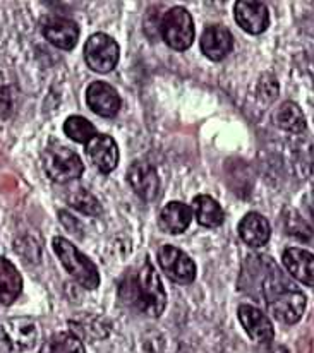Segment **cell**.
I'll use <instances>...</instances> for the list:
<instances>
[{
    "mask_svg": "<svg viewBox=\"0 0 314 353\" xmlns=\"http://www.w3.org/2000/svg\"><path fill=\"white\" fill-rule=\"evenodd\" d=\"M119 296L130 309L151 317H160L167 305L165 288L150 261H146L137 273L129 274L121 281Z\"/></svg>",
    "mask_w": 314,
    "mask_h": 353,
    "instance_id": "1",
    "label": "cell"
},
{
    "mask_svg": "<svg viewBox=\"0 0 314 353\" xmlns=\"http://www.w3.org/2000/svg\"><path fill=\"white\" fill-rule=\"evenodd\" d=\"M263 290L268 310L275 319L284 324H295L301 319L306 310V295L280 278L278 270L264 276Z\"/></svg>",
    "mask_w": 314,
    "mask_h": 353,
    "instance_id": "2",
    "label": "cell"
},
{
    "mask_svg": "<svg viewBox=\"0 0 314 353\" xmlns=\"http://www.w3.org/2000/svg\"><path fill=\"white\" fill-rule=\"evenodd\" d=\"M52 245H54V250L61 259L62 266L81 287L86 288V290H95L100 285V274H98L93 261L88 259L72 242L62 239V236H55Z\"/></svg>",
    "mask_w": 314,
    "mask_h": 353,
    "instance_id": "3",
    "label": "cell"
},
{
    "mask_svg": "<svg viewBox=\"0 0 314 353\" xmlns=\"http://www.w3.org/2000/svg\"><path fill=\"white\" fill-rule=\"evenodd\" d=\"M43 168L48 179L57 183H69L83 175V161L69 148L50 144L43 153Z\"/></svg>",
    "mask_w": 314,
    "mask_h": 353,
    "instance_id": "4",
    "label": "cell"
},
{
    "mask_svg": "<svg viewBox=\"0 0 314 353\" xmlns=\"http://www.w3.org/2000/svg\"><path fill=\"white\" fill-rule=\"evenodd\" d=\"M161 38L174 50H188L194 41L193 17L184 7H174L167 10L161 19Z\"/></svg>",
    "mask_w": 314,
    "mask_h": 353,
    "instance_id": "5",
    "label": "cell"
},
{
    "mask_svg": "<svg viewBox=\"0 0 314 353\" xmlns=\"http://www.w3.org/2000/svg\"><path fill=\"white\" fill-rule=\"evenodd\" d=\"M84 60L95 72H110L119 62V45L105 33H95L84 45Z\"/></svg>",
    "mask_w": 314,
    "mask_h": 353,
    "instance_id": "6",
    "label": "cell"
},
{
    "mask_svg": "<svg viewBox=\"0 0 314 353\" xmlns=\"http://www.w3.org/2000/svg\"><path fill=\"white\" fill-rule=\"evenodd\" d=\"M158 263L161 271L172 281L181 285L193 283L196 278V264L186 252L174 245H161L158 249Z\"/></svg>",
    "mask_w": 314,
    "mask_h": 353,
    "instance_id": "7",
    "label": "cell"
},
{
    "mask_svg": "<svg viewBox=\"0 0 314 353\" xmlns=\"http://www.w3.org/2000/svg\"><path fill=\"white\" fill-rule=\"evenodd\" d=\"M3 341L9 345L12 350L23 352L30 350L38 338L37 323L30 317H12L7 319L0 327Z\"/></svg>",
    "mask_w": 314,
    "mask_h": 353,
    "instance_id": "8",
    "label": "cell"
},
{
    "mask_svg": "<svg viewBox=\"0 0 314 353\" xmlns=\"http://www.w3.org/2000/svg\"><path fill=\"white\" fill-rule=\"evenodd\" d=\"M127 179L136 196H139L146 203L155 201L160 194V179L155 167H151L150 163L134 161L127 170Z\"/></svg>",
    "mask_w": 314,
    "mask_h": 353,
    "instance_id": "9",
    "label": "cell"
},
{
    "mask_svg": "<svg viewBox=\"0 0 314 353\" xmlns=\"http://www.w3.org/2000/svg\"><path fill=\"white\" fill-rule=\"evenodd\" d=\"M86 101L91 110L100 117L112 119L121 110V97L114 86L101 81H95L86 91Z\"/></svg>",
    "mask_w": 314,
    "mask_h": 353,
    "instance_id": "10",
    "label": "cell"
},
{
    "mask_svg": "<svg viewBox=\"0 0 314 353\" xmlns=\"http://www.w3.org/2000/svg\"><path fill=\"white\" fill-rule=\"evenodd\" d=\"M86 154L91 163L101 172L110 174L115 170L119 163V150L115 141L107 134H97L90 143L86 144Z\"/></svg>",
    "mask_w": 314,
    "mask_h": 353,
    "instance_id": "11",
    "label": "cell"
},
{
    "mask_svg": "<svg viewBox=\"0 0 314 353\" xmlns=\"http://www.w3.org/2000/svg\"><path fill=\"white\" fill-rule=\"evenodd\" d=\"M43 37L61 50H72L79 38V28L72 19L62 16H52L41 26Z\"/></svg>",
    "mask_w": 314,
    "mask_h": 353,
    "instance_id": "12",
    "label": "cell"
},
{
    "mask_svg": "<svg viewBox=\"0 0 314 353\" xmlns=\"http://www.w3.org/2000/svg\"><path fill=\"white\" fill-rule=\"evenodd\" d=\"M201 52L210 60H224L232 52L234 37L224 26H208L201 34Z\"/></svg>",
    "mask_w": 314,
    "mask_h": 353,
    "instance_id": "13",
    "label": "cell"
},
{
    "mask_svg": "<svg viewBox=\"0 0 314 353\" xmlns=\"http://www.w3.org/2000/svg\"><path fill=\"white\" fill-rule=\"evenodd\" d=\"M239 319H241L242 326L248 331L251 340L256 341V343L268 345L273 340V326H271L266 314L261 312L259 309L253 305H241L239 307Z\"/></svg>",
    "mask_w": 314,
    "mask_h": 353,
    "instance_id": "14",
    "label": "cell"
},
{
    "mask_svg": "<svg viewBox=\"0 0 314 353\" xmlns=\"http://www.w3.org/2000/svg\"><path fill=\"white\" fill-rule=\"evenodd\" d=\"M235 19L244 31L251 34H261L266 31L270 23L268 7L263 2H235Z\"/></svg>",
    "mask_w": 314,
    "mask_h": 353,
    "instance_id": "15",
    "label": "cell"
},
{
    "mask_svg": "<svg viewBox=\"0 0 314 353\" xmlns=\"http://www.w3.org/2000/svg\"><path fill=\"white\" fill-rule=\"evenodd\" d=\"M282 263L292 278L308 287H314V256L311 252L299 247H291L284 252Z\"/></svg>",
    "mask_w": 314,
    "mask_h": 353,
    "instance_id": "16",
    "label": "cell"
},
{
    "mask_svg": "<svg viewBox=\"0 0 314 353\" xmlns=\"http://www.w3.org/2000/svg\"><path fill=\"white\" fill-rule=\"evenodd\" d=\"M190 220H193V208L184 203H179V201H172L161 210L158 223L164 232L177 235L186 232V228L190 225Z\"/></svg>",
    "mask_w": 314,
    "mask_h": 353,
    "instance_id": "17",
    "label": "cell"
},
{
    "mask_svg": "<svg viewBox=\"0 0 314 353\" xmlns=\"http://www.w3.org/2000/svg\"><path fill=\"white\" fill-rule=\"evenodd\" d=\"M239 235L248 245L263 247L270 240L271 228L266 218L259 213H248L239 223Z\"/></svg>",
    "mask_w": 314,
    "mask_h": 353,
    "instance_id": "18",
    "label": "cell"
},
{
    "mask_svg": "<svg viewBox=\"0 0 314 353\" xmlns=\"http://www.w3.org/2000/svg\"><path fill=\"white\" fill-rule=\"evenodd\" d=\"M23 292V278L19 271L6 257H0V303L10 305Z\"/></svg>",
    "mask_w": 314,
    "mask_h": 353,
    "instance_id": "19",
    "label": "cell"
},
{
    "mask_svg": "<svg viewBox=\"0 0 314 353\" xmlns=\"http://www.w3.org/2000/svg\"><path fill=\"white\" fill-rule=\"evenodd\" d=\"M193 213L197 223L206 228L220 227L225 220V213L220 204L210 196H197L193 201Z\"/></svg>",
    "mask_w": 314,
    "mask_h": 353,
    "instance_id": "20",
    "label": "cell"
},
{
    "mask_svg": "<svg viewBox=\"0 0 314 353\" xmlns=\"http://www.w3.org/2000/svg\"><path fill=\"white\" fill-rule=\"evenodd\" d=\"M273 122L288 132H302L306 129V117L294 101H285L273 114Z\"/></svg>",
    "mask_w": 314,
    "mask_h": 353,
    "instance_id": "21",
    "label": "cell"
},
{
    "mask_svg": "<svg viewBox=\"0 0 314 353\" xmlns=\"http://www.w3.org/2000/svg\"><path fill=\"white\" fill-rule=\"evenodd\" d=\"M63 134L69 139L76 141V143L88 144L97 136V129H95V125L88 119L81 117V115H70L63 122Z\"/></svg>",
    "mask_w": 314,
    "mask_h": 353,
    "instance_id": "22",
    "label": "cell"
},
{
    "mask_svg": "<svg viewBox=\"0 0 314 353\" xmlns=\"http://www.w3.org/2000/svg\"><path fill=\"white\" fill-rule=\"evenodd\" d=\"M67 203H69L70 208H74V210L81 211L84 214H90V216H100L101 211H104L97 197L90 190L83 189V187L70 190L67 194Z\"/></svg>",
    "mask_w": 314,
    "mask_h": 353,
    "instance_id": "23",
    "label": "cell"
},
{
    "mask_svg": "<svg viewBox=\"0 0 314 353\" xmlns=\"http://www.w3.org/2000/svg\"><path fill=\"white\" fill-rule=\"evenodd\" d=\"M40 353H86V350L79 338L74 334L57 333L45 341Z\"/></svg>",
    "mask_w": 314,
    "mask_h": 353,
    "instance_id": "24",
    "label": "cell"
},
{
    "mask_svg": "<svg viewBox=\"0 0 314 353\" xmlns=\"http://www.w3.org/2000/svg\"><path fill=\"white\" fill-rule=\"evenodd\" d=\"M311 218H313V221H314V203L311 204Z\"/></svg>",
    "mask_w": 314,
    "mask_h": 353,
    "instance_id": "25",
    "label": "cell"
}]
</instances>
